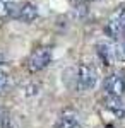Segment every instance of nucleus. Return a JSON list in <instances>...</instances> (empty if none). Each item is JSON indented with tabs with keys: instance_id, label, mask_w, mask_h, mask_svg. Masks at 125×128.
<instances>
[{
	"instance_id": "9b49d317",
	"label": "nucleus",
	"mask_w": 125,
	"mask_h": 128,
	"mask_svg": "<svg viewBox=\"0 0 125 128\" xmlns=\"http://www.w3.org/2000/svg\"><path fill=\"white\" fill-rule=\"evenodd\" d=\"M116 41L118 43H116V46H115V56L118 60L125 62V36L120 38V40H116Z\"/></svg>"
},
{
	"instance_id": "1a4fd4ad",
	"label": "nucleus",
	"mask_w": 125,
	"mask_h": 128,
	"mask_svg": "<svg viewBox=\"0 0 125 128\" xmlns=\"http://www.w3.org/2000/svg\"><path fill=\"white\" fill-rule=\"evenodd\" d=\"M58 128H81L79 120H77V114L74 113V111L64 113L62 118H60V126Z\"/></svg>"
},
{
	"instance_id": "f8f14e48",
	"label": "nucleus",
	"mask_w": 125,
	"mask_h": 128,
	"mask_svg": "<svg viewBox=\"0 0 125 128\" xmlns=\"http://www.w3.org/2000/svg\"><path fill=\"white\" fill-rule=\"evenodd\" d=\"M7 80H9V75H7V72L4 68H0V92L5 89V86H7Z\"/></svg>"
},
{
	"instance_id": "423d86ee",
	"label": "nucleus",
	"mask_w": 125,
	"mask_h": 128,
	"mask_svg": "<svg viewBox=\"0 0 125 128\" xmlns=\"http://www.w3.org/2000/svg\"><path fill=\"white\" fill-rule=\"evenodd\" d=\"M96 53H98V56H99V60L103 62V65H106V67L113 65L115 50L111 48V46H108L106 43H98L96 44Z\"/></svg>"
},
{
	"instance_id": "9d476101",
	"label": "nucleus",
	"mask_w": 125,
	"mask_h": 128,
	"mask_svg": "<svg viewBox=\"0 0 125 128\" xmlns=\"http://www.w3.org/2000/svg\"><path fill=\"white\" fill-rule=\"evenodd\" d=\"M0 128H14L10 113L4 108H0Z\"/></svg>"
},
{
	"instance_id": "20e7f679",
	"label": "nucleus",
	"mask_w": 125,
	"mask_h": 128,
	"mask_svg": "<svg viewBox=\"0 0 125 128\" xmlns=\"http://www.w3.org/2000/svg\"><path fill=\"white\" fill-rule=\"evenodd\" d=\"M103 90L106 92V96H118L122 98L125 92V75L120 72L110 74L103 82Z\"/></svg>"
},
{
	"instance_id": "f257e3e1",
	"label": "nucleus",
	"mask_w": 125,
	"mask_h": 128,
	"mask_svg": "<svg viewBox=\"0 0 125 128\" xmlns=\"http://www.w3.org/2000/svg\"><path fill=\"white\" fill-rule=\"evenodd\" d=\"M105 32L111 40H120L125 36V7H120L111 14V17L105 26Z\"/></svg>"
},
{
	"instance_id": "39448f33",
	"label": "nucleus",
	"mask_w": 125,
	"mask_h": 128,
	"mask_svg": "<svg viewBox=\"0 0 125 128\" xmlns=\"http://www.w3.org/2000/svg\"><path fill=\"white\" fill-rule=\"evenodd\" d=\"M105 106H106V109H110L115 114L116 118H122L125 114V102L118 96H108L105 99Z\"/></svg>"
},
{
	"instance_id": "7ed1b4c3",
	"label": "nucleus",
	"mask_w": 125,
	"mask_h": 128,
	"mask_svg": "<svg viewBox=\"0 0 125 128\" xmlns=\"http://www.w3.org/2000/svg\"><path fill=\"white\" fill-rule=\"evenodd\" d=\"M98 82V70L91 65H81L77 70V87L79 90H91Z\"/></svg>"
},
{
	"instance_id": "6e6552de",
	"label": "nucleus",
	"mask_w": 125,
	"mask_h": 128,
	"mask_svg": "<svg viewBox=\"0 0 125 128\" xmlns=\"http://www.w3.org/2000/svg\"><path fill=\"white\" fill-rule=\"evenodd\" d=\"M17 4L12 0H0V19L4 17H17Z\"/></svg>"
},
{
	"instance_id": "f03ea898",
	"label": "nucleus",
	"mask_w": 125,
	"mask_h": 128,
	"mask_svg": "<svg viewBox=\"0 0 125 128\" xmlns=\"http://www.w3.org/2000/svg\"><path fill=\"white\" fill-rule=\"evenodd\" d=\"M50 62H51V48H48V46H39V48H36L31 53V56H29L28 70L31 74H36V72L45 68Z\"/></svg>"
},
{
	"instance_id": "ddd939ff",
	"label": "nucleus",
	"mask_w": 125,
	"mask_h": 128,
	"mask_svg": "<svg viewBox=\"0 0 125 128\" xmlns=\"http://www.w3.org/2000/svg\"><path fill=\"white\" fill-rule=\"evenodd\" d=\"M89 2H91V0H89Z\"/></svg>"
},
{
	"instance_id": "0eeeda50",
	"label": "nucleus",
	"mask_w": 125,
	"mask_h": 128,
	"mask_svg": "<svg viewBox=\"0 0 125 128\" xmlns=\"http://www.w3.org/2000/svg\"><path fill=\"white\" fill-rule=\"evenodd\" d=\"M36 17H38V9L31 2L24 4L17 12V19H21L22 22H33V20H36Z\"/></svg>"
}]
</instances>
